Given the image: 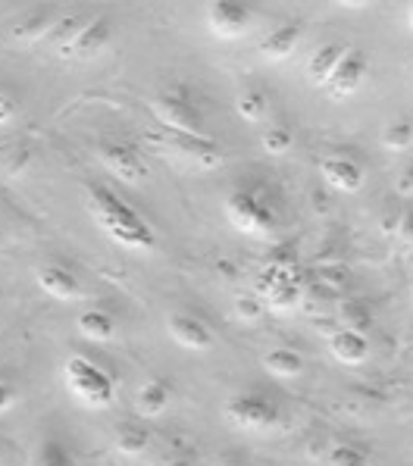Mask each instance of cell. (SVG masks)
Listing matches in <instances>:
<instances>
[{"instance_id":"obj_20","label":"cell","mask_w":413,"mask_h":466,"mask_svg":"<svg viewBox=\"0 0 413 466\" xmlns=\"http://www.w3.org/2000/svg\"><path fill=\"white\" fill-rule=\"evenodd\" d=\"M263 367L276 379H297L304 372V357L291 348H276L263 357Z\"/></svg>"},{"instance_id":"obj_16","label":"cell","mask_w":413,"mask_h":466,"mask_svg":"<svg viewBox=\"0 0 413 466\" xmlns=\"http://www.w3.org/2000/svg\"><path fill=\"white\" fill-rule=\"evenodd\" d=\"M169 400H173V391H169V385L163 382V379H151V382H145L138 389V394H135V407H138V413L147 420L160 417L169 407Z\"/></svg>"},{"instance_id":"obj_14","label":"cell","mask_w":413,"mask_h":466,"mask_svg":"<svg viewBox=\"0 0 413 466\" xmlns=\"http://www.w3.org/2000/svg\"><path fill=\"white\" fill-rule=\"evenodd\" d=\"M301 45V28L297 25H279L260 41V56L269 63H279V60H288L291 54Z\"/></svg>"},{"instance_id":"obj_10","label":"cell","mask_w":413,"mask_h":466,"mask_svg":"<svg viewBox=\"0 0 413 466\" xmlns=\"http://www.w3.org/2000/svg\"><path fill=\"white\" fill-rule=\"evenodd\" d=\"M35 282H38V289L54 300L82 298V282H78L76 272L69 267H63V263H41V267L35 269Z\"/></svg>"},{"instance_id":"obj_33","label":"cell","mask_w":413,"mask_h":466,"mask_svg":"<svg viewBox=\"0 0 413 466\" xmlns=\"http://www.w3.org/2000/svg\"><path fill=\"white\" fill-rule=\"evenodd\" d=\"M13 407H16V391H13L6 382H0V417H4V413H10Z\"/></svg>"},{"instance_id":"obj_22","label":"cell","mask_w":413,"mask_h":466,"mask_svg":"<svg viewBox=\"0 0 413 466\" xmlns=\"http://www.w3.org/2000/svg\"><path fill=\"white\" fill-rule=\"evenodd\" d=\"M54 23L56 19H51L47 13H35V16H25L23 23L13 25V41H19V45H32V41H41L47 38V35L54 32Z\"/></svg>"},{"instance_id":"obj_11","label":"cell","mask_w":413,"mask_h":466,"mask_svg":"<svg viewBox=\"0 0 413 466\" xmlns=\"http://www.w3.org/2000/svg\"><path fill=\"white\" fill-rule=\"evenodd\" d=\"M319 176H323V182L329 185V188L354 195V191L363 188L367 172H363L360 163L351 160V157L332 154V157H323V160H319Z\"/></svg>"},{"instance_id":"obj_2","label":"cell","mask_w":413,"mask_h":466,"mask_svg":"<svg viewBox=\"0 0 413 466\" xmlns=\"http://www.w3.org/2000/svg\"><path fill=\"white\" fill-rule=\"evenodd\" d=\"M63 385L85 410H106L116 400V382L104 367H97L91 357L73 354L63 363Z\"/></svg>"},{"instance_id":"obj_13","label":"cell","mask_w":413,"mask_h":466,"mask_svg":"<svg viewBox=\"0 0 413 466\" xmlns=\"http://www.w3.org/2000/svg\"><path fill=\"white\" fill-rule=\"evenodd\" d=\"M329 350L338 363H345V367H358V363H363L369 357V341H367V335L338 329V332H332V339H329Z\"/></svg>"},{"instance_id":"obj_7","label":"cell","mask_w":413,"mask_h":466,"mask_svg":"<svg viewBox=\"0 0 413 466\" xmlns=\"http://www.w3.org/2000/svg\"><path fill=\"white\" fill-rule=\"evenodd\" d=\"M110 23H106L104 16H95L88 19V23H82V28L73 35V38L66 41L63 47H56V54L63 56V60H95V56H101L106 47H110Z\"/></svg>"},{"instance_id":"obj_17","label":"cell","mask_w":413,"mask_h":466,"mask_svg":"<svg viewBox=\"0 0 413 466\" xmlns=\"http://www.w3.org/2000/svg\"><path fill=\"white\" fill-rule=\"evenodd\" d=\"M345 50L348 47H341V45H323L317 50V54L307 60V78H310V85H317V88H326L329 85V78L332 73H336V66H338V60L345 56Z\"/></svg>"},{"instance_id":"obj_12","label":"cell","mask_w":413,"mask_h":466,"mask_svg":"<svg viewBox=\"0 0 413 466\" xmlns=\"http://www.w3.org/2000/svg\"><path fill=\"white\" fill-rule=\"evenodd\" d=\"M166 332L179 348L185 350H210L213 348V332L204 319L191 317V313H173L166 319Z\"/></svg>"},{"instance_id":"obj_36","label":"cell","mask_w":413,"mask_h":466,"mask_svg":"<svg viewBox=\"0 0 413 466\" xmlns=\"http://www.w3.org/2000/svg\"><path fill=\"white\" fill-rule=\"evenodd\" d=\"M219 466H238V463H232V461H226V463H219Z\"/></svg>"},{"instance_id":"obj_5","label":"cell","mask_w":413,"mask_h":466,"mask_svg":"<svg viewBox=\"0 0 413 466\" xmlns=\"http://www.w3.org/2000/svg\"><path fill=\"white\" fill-rule=\"evenodd\" d=\"M226 420L232 422L235 429H241V432H273L276 426H279V407L273 404L269 398H263V394H235V398L226 400L223 407Z\"/></svg>"},{"instance_id":"obj_23","label":"cell","mask_w":413,"mask_h":466,"mask_svg":"<svg viewBox=\"0 0 413 466\" xmlns=\"http://www.w3.org/2000/svg\"><path fill=\"white\" fill-rule=\"evenodd\" d=\"M116 451L123 457H141L147 454V448H151V432L141 426H119L116 429Z\"/></svg>"},{"instance_id":"obj_1","label":"cell","mask_w":413,"mask_h":466,"mask_svg":"<svg viewBox=\"0 0 413 466\" xmlns=\"http://www.w3.org/2000/svg\"><path fill=\"white\" fill-rule=\"evenodd\" d=\"M85 200H88L91 219H95L106 238L116 241L119 248L135 250V254H151L156 248L154 228L147 226L116 191H110L106 185L91 182L88 188H85Z\"/></svg>"},{"instance_id":"obj_3","label":"cell","mask_w":413,"mask_h":466,"mask_svg":"<svg viewBox=\"0 0 413 466\" xmlns=\"http://www.w3.org/2000/svg\"><path fill=\"white\" fill-rule=\"evenodd\" d=\"M226 219L238 228L241 235H251V238H269L279 228V219H276V210L269 204L254 195V191H232L226 198Z\"/></svg>"},{"instance_id":"obj_26","label":"cell","mask_w":413,"mask_h":466,"mask_svg":"<svg viewBox=\"0 0 413 466\" xmlns=\"http://www.w3.org/2000/svg\"><path fill=\"white\" fill-rule=\"evenodd\" d=\"M382 147L386 150H410L413 147V123L401 119V123L388 126L382 132Z\"/></svg>"},{"instance_id":"obj_28","label":"cell","mask_w":413,"mask_h":466,"mask_svg":"<svg viewBox=\"0 0 413 466\" xmlns=\"http://www.w3.org/2000/svg\"><path fill=\"white\" fill-rule=\"evenodd\" d=\"M263 150H267V154H276V157L288 154V150H291V132H288V128H282V126L269 128V132L263 135Z\"/></svg>"},{"instance_id":"obj_6","label":"cell","mask_w":413,"mask_h":466,"mask_svg":"<svg viewBox=\"0 0 413 466\" xmlns=\"http://www.w3.org/2000/svg\"><path fill=\"white\" fill-rule=\"evenodd\" d=\"M206 28H210L213 38L219 41H238L251 32L254 13L251 6L235 4V0H217V4L206 6Z\"/></svg>"},{"instance_id":"obj_9","label":"cell","mask_w":413,"mask_h":466,"mask_svg":"<svg viewBox=\"0 0 413 466\" xmlns=\"http://www.w3.org/2000/svg\"><path fill=\"white\" fill-rule=\"evenodd\" d=\"M367 73H369L367 54H363V50H358V47H348L345 56L338 60L336 73H332V78H329V85H326V88H329V95L336 97V100L351 97L354 91H358L360 85H363Z\"/></svg>"},{"instance_id":"obj_25","label":"cell","mask_w":413,"mask_h":466,"mask_svg":"<svg viewBox=\"0 0 413 466\" xmlns=\"http://www.w3.org/2000/svg\"><path fill=\"white\" fill-rule=\"evenodd\" d=\"M369 326H373V317H369L367 307L358 304V300H348V304H341V329L363 335Z\"/></svg>"},{"instance_id":"obj_21","label":"cell","mask_w":413,"mask_h":466,"mask_svg":"<svg viewBox=\"0 0 413 466\" xmlns=\"http://www.w3.org/2000/svg\"><path fill=\"white\" fill-rule=\"evenodd\" d=\"M301 304V282H295L291 276L279 279L273 289L263 295V307L269 310H291V307Z\"/></svg>"},{"instance_id":"obj_27","label":"cell","mask_w":413,"mask_h":466,"mask_svg":"<svg viewBox=\"0 0 413 466\" xmlns=\"http://www.w3.org/2000/svg\"><path fill=\"white\" fill-rule=\"evenodd\" d=\"M329 466H369L367 463V454L358 448V444H332L329 448Z\"/></svg>"},{"instance_id":"obj_30","label":"cell","mask_w":413,"mask_h":466,"mask_svg":"<svg viewBox=\"0 0 413 466\" xmlns=\"http://www.w3.org/2000/svg\"><path fill=\"white\" fill-rule=\"evenodd\" d=\"M19 116V104L10 95H0V128L10 126Z\"/></svg>"},{"instance_id":"obj_4","label":"cell","mask_w":413,"mask_h":466,"mask_svg":"<svg viewBox=\"0 0 413 466\" xmlns=\"http://www.w3.org/2000/svg\"><path fill=\"white\" fill-rule=\"evenodd\" d=\"M151 110H154V116L160 119V126H166L173 135H188V138H206L201 110H197V104L188 95H185L182 88L163 91L160 97H154Z\"/></svg>"},{"instance_id":"obj_29","label":"cell","mask_w":413,"mask_h":466,"mask_svg":"<svg viewBox=\"0 0 413 466\" xmlns=\"http://www.w3.org/2000/svg\"><path fill=\"white\" fill-rule=\"evenodd\" d=\"M263 310H267L263 300L254 295H241L235 300V313H238V319H245V322H257L263 317Z\"/></svg>"},{"instance_id":"obj_31","label":"cell","mask_w":413,"mask_h":466,"mask_svg":"<svg viewBox=\"0 0 413 466\" xmlns=\"http://www.w3.org/2000/svg\"><path fill=\"white\" fill-rule=\"evenodd\" d=\"M395 191L401 198H413V163L401 169V176H398V182H395Z\"/></svg>"},{"instance_id":"obj_32","label":"cell","mask_w":413,"mask_h":466,"mask_svg":"<svg viewBox=\"0 0 413 466\" xmlns=\"http://www.w3.org/2000/svg\"><path fill=\"white\" fill-rule=\"evenodd\" d=\"M195 463V454H191V451H169L166 457H163V466H191Z\"/></svg>"},{"instance_id":"obj_15","label":"cell","mask_w":413,"mask_h":466,"mask_svg":"<svg viewBox=\"0 0 413 466\" xmlns=\"http://www.w3.org/2000/svg\"><path fill=\"white\" fill-rule=\"evenodd\" d=\"M28 466H78L73 448L56 435H41L38 444L32 448Z\"/></svg>"},{"instance_id":"obj_8","label":"cell","mask_w":413,"mask_h":466,"mask_svg":"<svg viewBox=\"0 0 413 466\" xmlns=\"http://www.w3.org/2000/svg\"><path fill=\"white\" fill-rule=\"evenodd\" d=\"M97 154H101V163L106 167V172L116 176L119 182H126V185L147 182V163L135 147L119 145V141H110V145H104Z\"/></svg>"},{"instance_id":"obj_18","label":"cell","mask_w":413,"mask_h":466,"mask_svg":"<svg viewBox=\"0 0 413 466\" xmlns=\"http://www.w3.org/2000/svg\"><path fill=\"white\" fill-rule=\"evenodd\" d=\"M76 326H78V332H82V339L97 341V344L110 341L113 335H116V319H113L110 313H104V310H85V313H78Z\"/></svg>"},{"instance_id":"obj_24","label":"cell","mask_w":413,"mask_h":466,"mask_svg":"<svg viewBox=\"0 0 413 466\" xmlns=\"http://www.w3.org/2000/svg\"><path fill=\"white\" fill-rule=\"evenodd\" d=\"M235 110H238V116L245 119V123H260V119L267 116V97H263V91L257 88H247L235 100Z\"/></svg>"},{"instance_id":"obj_35","label":"cell","mask_w":413,"mask_h":466,"mask_svg":"<svg viewBox=\"0 0 413 466\" xmlns=\"http://www.w3.org/2000/svg\"><path fill=\"white\" fill-rule=\"evenodd\" d=\"M408 25H410V32H413V4H410V10H408Z\"/></svg>"},{"instance_id":"obj_19","label":"cell","mask_w":413,"mask_h":466,"mask_svg":"<svg viewBox=\"0 0 413 466\" xmlns=\"http://www.w3.org/2000/svg\"><path fill=\"white\" fill-rule=\"evenodd\" d=\"M176 147H179V154H185L188 160L201 163V167L213 169L223 163V150L213 145L210 138H188V135H176Z\"/></svg>"},{"instance_id":"obj_34","label":"cell","mask_w":413,"mask_h":466,"mask_svg":"<svg viewBox=\"0 0 413 466\" xmlns=\"http://www.w3.org/2000/svg\"><path fill=\"white\" fill-rule=\"evenodd\" d=\"M398 232H401L404 238H413V213H404V217H398Z\"/></svg>"}]
</instances>
